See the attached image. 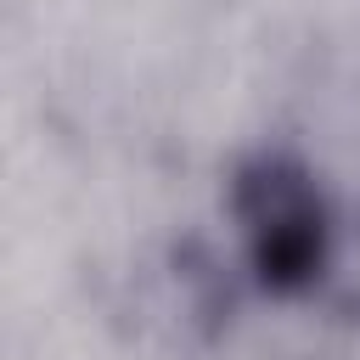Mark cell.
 Here are the masks:
<instances>
[{
	"label": "cell",
	"mask_w": 360,
	"mask_h": 360,
	"mask_svg": "<svg viewBox=\"0 0 360 360\" xmlns=\"http://www.w3.org/2000/svg\"><path fill=\"white\" fill-rule=\"evenodd\" d=\"M248 276L270 298H309L338 253V219L321 174L292 146H253L236 158L225 186Z\"/></svg>",
	"instance_id": "obj_1"
}]
</instances>
